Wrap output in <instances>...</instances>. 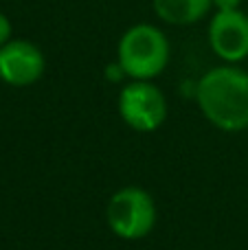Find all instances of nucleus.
Instances as JSON below:
<instances>
[{"label":"nucleus","mask_w":248,"mask_h":250,"mask_svg":"<svg viewBox=\"0 0 248 250\" xmlns=\"http://www.w3.org/2000/svg\"><path fill=\"white\" fill-rule=\"evenodd\" d=\"M11 33H13L11 22H9V18L4 16L2 11H0V46H4V44L11 40Z\"/></svg>","instance_id":"obj_8"},{"label":"nucleus","mask_w":248,"mask_h":250,"mask_svg":"<svg viewBox=\"0 0 248 250\" xmlns=\"http://www.w3.org/2000/svg\"><path fill=\"white\" fill-rule=\"evenodd\" d=\"M169 40L158 26L141 22L121 35L117 46V62L125 77L152 82L169 64Z\"/></svg>","instance_id":"obj_2"},{"label":"nucleus","mask_w":248,"mask_h":250,"mask_svg":"<svg viewBox=\"0 0 248 250\" xmlns=\"http://www.w3.org/2000/svg\"><path fill=\"white\" fill-rule=\"evenodd\" d=\"M119 114L136 132H154L167 119V99L152 82L132 79L119 92Z\"/></svg>","instance_id":"obj_4"},{"label":"nucleus","mask_w":248,"mask_h":250,"mask_svg":"<svg viewBox=\"0 0 248 250\" xmlns=\"http://www.w3.org/2000/svg\"><path fill=\"white\" fill-rule=\"evenodd\" d=\"M196 101L207 121L222 132L248 129V73L240 66L207 70L196 86Z\"/></svg>","instance_id":"obj_1"},{"label":"nucleus","mask_w":248,"mask_h":250,"mask_svg":"<svg viewBox=\"0 0 248 250\" xmlns=\"http://www.w3.org/2000/svg\"><path fill=\"white\" fill-rule=\"evenodd\" d=\"M156 202L141 187H123L114 191L105 207L110 230L125 242L147 237L156 226Z\"/></svg>","instance_id":"obj_3"},{"label":"nucleus","mask_w":248,"mask_h":250,"mask_svg":"<svg viewBox=\"0 0 248 250\" xmlns=\"http://www.w3.org/2000/svg\"><path fill=\"white\" fill-rule=\"evenodd\" d=\"M242 0H213L215 11H231V9H240Z\"/></svg>","instance_id":"obj_9"},{"label":"nucleus","mask_w":248,"mask_h":250,"mask_svg":"<svg viewBox=\"0 0 248 250\" xmlns=\"http://www.w3.org/2000/svg\"><path fill=\"white\" fill-rule=\"evenodd\" d=\"M44 70V53L29 40H9L4 46H0V79L9 86H33L42 79Z\"/></svg>","instance_id":"obj_6"},{"label":"nucleus","mask_w":248,"mask_h":250,"mask_svg":"<svg viewBox=\"0 0 248 250\" xmlns=\"http://www.w3.org/2000/svg\"><path fill=\"white\" fill-rule=\"evenodd\" d=\"M154 13L167 24L187 26L209 16L213 0H152Z\"/></svg>","instance_id":"obj_7"},{"label":"nucleus","mask_w":248,"mask_h":250,"mask_svg":"<svg viewBox=\"0 0 248 250\" xmlns=\"http://www.w3.org/2000/svg\"><path fill=\"white\" fill-rule=\"evenodd\" d=\"M209 46L227 64L248 57V16L242 9L215 11L209 22Z\"/></svg>","instance_id":"obj_5"}]
</instances>
